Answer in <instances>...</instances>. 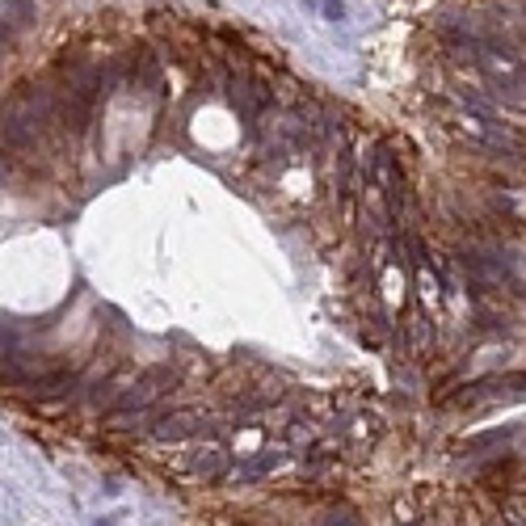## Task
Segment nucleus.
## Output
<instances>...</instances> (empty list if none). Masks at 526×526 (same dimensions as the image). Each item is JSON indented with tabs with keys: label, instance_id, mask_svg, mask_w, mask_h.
Here are the masks:
<instances>
[{
	"label": "nucleus",
	"instance_id": "nucleus-1",
	"mask_svg": "<svg viewBox=\"0 0 526 526\" xmlns=\"http://www.w3.org/2000/svg\"><path fill=\"white\" fill-rule=\"evenodd\" d=\"M526 400V371H493L463 383L455 396H446V409H484V404H514Z\"/></svg>",
	"mask_w": 526,
	"mask_h": 526
},
{
	"label": "nucleus",
	"instance_id": "nucleus-2",
	"mask_svg": "<svg viewBox=\"0 0 526 526\" xmlns=\"http://www.w3.org/2000/svg\"><path fill=\"white\" fill-rule=\"evenodd\" d=\"M290 459V451L283 442H270V446H261V451H253V455H240L232 459V468L223 472L219 484H261V480H270L283 463Z\"/></svg>",
	"mask_w": 526,
	"mask_h": 526
},
{
	"label": "nucleus",
	"instance_id": "nucleus-3",
	"mask_svg": "<svg viewBox=\"0 0 526 526\" xmlns=\"http://www.w3.org/2000/svg\"><path fill=\"white\" fill-rule=\"evenodd\" d=\"M232 459H236V455L228 451V442H219V438H202V446L186 451L182 468H186L194 480H202V484H219L223 472L232 468Z\"/></svg>",
	"mask_w": 526,
	"mask_h": 526
},
{
	"label": "nucleus",
	"instance_id": "nucleus-4",
	"mask_svg": "<svg viewBox=\"0 0 526 526\" xmlns=\"http://www.w3.org/2000/svg\"><path fill=\"white\" fill-rule=\"evenodd\" d=\"M337 459H341V451H337L333 442H316V446H307L303 451V459H299V476L303 480H320V476H329L337 468Z\"/></svg>",
	"mask_w": 526,
	"mask_h": 526
},
{
	"label": "nucleus",
	"instance_id": "nucleus-5",
	"mask_svg": "<svg viewBox=\"0 0 526 526\" xmlns=\"http://www.w3.org/2000/svg\"><path fill=\"white\" fill-rule=\"evenodd\" d=\"M518 433H526V421H518V426H505V430L476 433V438H468V442H463V451H468V455H480V451H493V446H505V442H514Z\"/></svg>",
	"mask_w": 526,
	"mask_h": 526
},
{
	"label": "nucleus",
	"instance_id": "nucleus-6",
	"mask_svg": "<svg viewBox=\"0 0 526 526\" xmlns=\"http://www.w3.org/2000/svg\"><path fill=\"white\" fill-rule=\"evenodd\" d=\"M325 526H362V514H358L354 505H345V501H341V505H333V510H329Z\"/></svg>",
	"mask_w": 526,
	"mask_h": 526
},
{
	"label": "nucleus",
	"instance_id": "nucleus-7",
	"mask_svg": "<svg viewBox=\"0 0 526 526\" xmlns=\"http://www.w3.org/2000/svg\"><path fill=\"white\" fill-rule=\"evenodd\" d=\"M320 13H325V21H345V4L341 0H320Z\"/></svg>",
	"mask_w": 526,
	"mask_h": 526
},
{
	"label": "nucleus",
	"instance_id": "nucleus-8",
	"mask_svg": "<svg viewBox=\"0 0 526 526\" xmlns=\"http://www.w3.org/2000/svg\"><path fill=\"white\" fill-rule=\"evenodd\" d=\"M93 526H114V518H97V522Z\"/></svg>",
	"mask_w": 526,
	"mask_h": 526
}]
</instances>
